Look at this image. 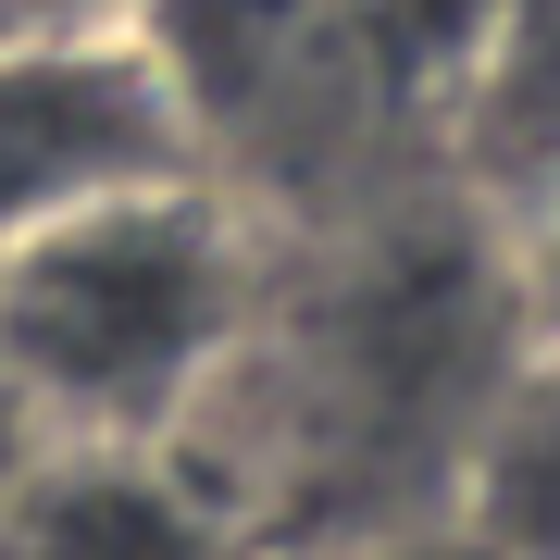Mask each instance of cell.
Segmentation results:
<instances>
[{
	"label": "cell",
	"mask_w": 560,
	"mask_h": 560,
	"mask_svg": "<svg viewBox=\"0 0 560 560\" xmlns=\"http://www.w3.org/2000/svg\"><path fill=\"white\" fill-rule=\"evenodd\" d=\"M25 361L88 399L113 386H150L162 361L200 324V249L187 224H88V237H50L25 261Z\"/></svg>",
	"instance_id": "obj_1"
},
{
	"label": "cell",
	"mask_w": 560,
	"mask_h": 560,
	"mask_svg": "<svg viewBox=\"0 0 560 560\" xmlns=\"http://www.w3.org/2000/svg\"><path fill=\"white\" fill-rule=\"evenodd\" d=\"M88 150H113V88L101 75H0V212L62 187Z\"/></svg>",
	"instance_id": "obj_2"
},
{
	"label": "cell",
	"mask_w": 560,
	"mask_h": 560,
	"mask_svg": "<svg viewBox=\"0 0 560 560\" xmlns=\"http://www.w3.org/2000/svg\"><path fill=\"white\" fill-rule=\"evenodd\" d=\"M38 560H187V536L150 499H62L38 523Z\"/></svg>",
	"instance_id": "obj_3"
},
{
	"label": "cell",
	"mask_w": 560,
	"mask_h": 560,
	"mask_svg": "<svg viewBox=\"0 0 560 560\" xmlns=\"http://www.w3.org/2000/svg\"><path fill=\"white\" fill-rule=\"evenodd\" d=\"M511 523H523V536L560 560V423H548V436L511 460Z\"/></svg>",
	"instance_id": "obj_4"
},
{
	"label": "cell",
	"mask_w": 560,
	"mask_h": 560,
	"mask_svg": "<svg viewBox=\"0 0 560 560\" xmlns=\"http://www.w3.org/2000/svg\"><path fill=\"white\" fill-rule=\"evenodd\" d=\"M548 275H560V261H548Z\"/></svg>",
	"instance_id": "obj_5"
}]
</instances>
